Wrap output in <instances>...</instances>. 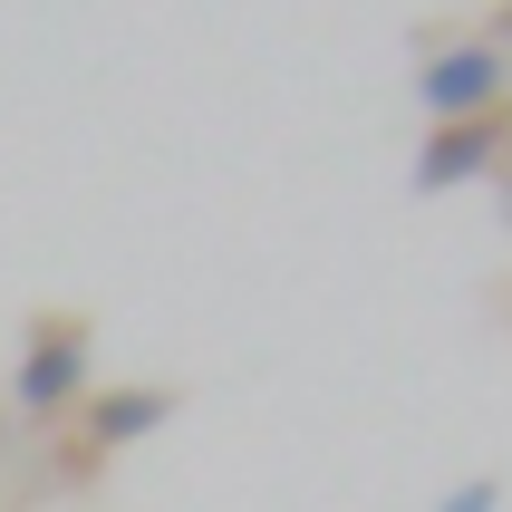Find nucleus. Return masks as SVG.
I'll use <instances>...</instances> for the list:
<instances>
[{"mask_svg": "<svg viewBox=\"0 0 512 512\" xmlns=\"http://www.w3.org/2000/svg\"><path fill=\"white\" fill-rule=\"evenodd\" d=\"M493 503H503V484H493V474H474V484H455L435 512H493Z\"/></svg>", "mask_w": 512, "mask_h": 512, "instance_id": "5", "label": "nucleus"}, {"mask_svg": "<svg viewBox=\"0 0 512 512\" xmlns=\"http://www.w3.org/2000/svg\"><path fill=\"white\" fill-rule=\"evenodd\" d=\"M512 87V49H493V39H445V49L416 58V107L435 116V126H464V116H493Z\"/></svg>", "mask_w": 512, "mask_h": 512, "instance_id": "2", "label": "nucleus"}, {"mask_svg": "<svg viewBox=\"0 0 512 512\" xmlns=\"http://www.w3.org/2000/svg\"><path fill=\"white\" fill-rule=\"evenodd\" d=\"M493 155H503V116H464V126H426V145H416V194H455V184L493 174Z\"/></svg>", "mask_w": 512, "mask_h": 512, "instance_id": "3", "label": "nucleus"}, {"mask_svg": "<svg viewBox=\"0 0 512 512\" xmlns=\"http://www.w3.org/2000/svg\"><path fill=\"white\" fill-rule=\"evenodd\" d=\"M174 416V387H97L87 397V426H78V455H116Z\"/></svg>", "mask_w": 512, "mask_h": 512, "instance_id": "4", "label": "nucleus"}, {"mask_svg": "<svg viewBox=\"0 0 512 512\" xmlns=\"http://www.w3.org/2000/svg\"><path fill=\"white\" fill-rule=\"evenodd\" d=\"M484 39H493V49H503V39H512V0H503V10H493V29H484Z\"/></svg>", "mask_w": 512, "mask_h": 512, "instance_id": "6", "label": "nucleus"}, {"mask_svg": "<svg viewBox=\"0 0 512 512\" xmlns=\"http://www.w3.org/2000/svg\"><path fill=\"white\" fill-rule=\"evenodd\" d=\"M87 348H97V329H87L78 310H39L20 368H10V406H20V416H68V406H87Z\"/></svg>", "mask_w": 512, "mask_h": 512, "instance_id": "1", "label": "nucleus"}]
</instances>
